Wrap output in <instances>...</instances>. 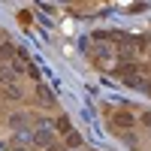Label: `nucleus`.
I'll use <instances>...</instances> for the list:
<instances>
[{"label":"nucleus","instance_id":"nucleus-2","mask_svg":"<svg viewBox=\"0 0 151 151\" xmlns=\"http://www.w3.org/2000/svg\"><path fill=\"white\" fill-rule=\"evenodd\" d=\"M136 70H139V67H136L133 60H127V64H118V67H115V73L121 76V79H127V82L136 79Z\"/></svg>","mask_w":151,"mask_h":151},{"label":"nucleus","instance_id":"nucleus-10","mask_svg":"<svg viewBox=\"0 0 151 151\" xmlns=\"http://www.w3.org/2000/svg\"><path fill=\"white\" fill-rule=\"evenodd\" d=\"M94 36H97V40H118V36L109 33V30H100V33H94Z\"/></svg>","mask_w":151,"mask_h":151},{"label":"nucleus","instance_id":"nucleus-15","mask_svg":"<svg viewBox=\"0 0 151 151\" xmlns=\"http://www.w3.org/2000/svg\"><path fill=\"white\" fill-rule=\"evenodd\" d=\"M48 151H64V148H60V145H52V148H48Z\"/></svg>","mask_w":151,"mask_h":151},{"label":"nucleus","instance_id":"nucleus-14","mask_svg":"<svg viewBox=\"0 0 151 151\" xmlns=\"http://www.w3.org/2000/svg\"><path fill=\"white\" fill-rule=\"evenodd\" d=\"M12 151H27V148H24V145H12Z\"/></svg>","mask_w":151,"mask_h":151},{"label":"nucleus","instance_id":"nucleus-9","mask_svg":"<svg viewBox=\"0 0 151 151\" xmlns=\"http://www.w3.org/2000/svg\"><path fill=\"white\" fill-rule=\"evenodd\" d=\"M0 55H3V58H12L15 52H12V45H9V42H3V45H0Z\"/></svg>","mask_w":151,"mask_h":151},{"label":"nucleus","instance_id":"nucleus-1","mask_svg":"<svg viewBox=\"0 0 151 151\" xmlns=\"http://www.w3.org/2000/svg\"><path fill=\"white\" fill-rule=\"evenodd\" d=\"M33 145H36V148H52V145H55V133L45 130V127H40V130L33 133Z\"/></svg>","mask_w":151,"mask_h":151},{"label":"nucleus","instance_id":"nucleus-13","mask_svg":"<svg viewBox=\"0 0 151 151\" xmlns=\"http://www.w3.org/2000/svg\"><path fill=\"white\" fill-rule=\"evenodd\" d=\"M142 124H145V127H151V112H142Z\"/></svg>","mask_w":151,"mask_h":151},{"label":"nucleus","instance_id":"nucleus-11","mask_svg":"<svg viewBox=\"0 0 151 151\" xmlns=\"http://www.w3.org/2000/svg\"><path fill=\"white\" fill-rule=\"evenodd\" d=\"M58 130H64V133H70V121H67V118H58Z\"/></svg>","mask_w":151,"mask_h":151},{"label":"nucleus","instance_id":"nucleus-8","mask_svg":"<svg viewBox=\"0 0 151 151\" xmlns=\"http://www.w3.org/2000/svg\"><path fill=\"white\" fill-rule=\"evenodd\" d=\"M9 124H12V127H24V124H27V118H24V115H9Z\"/></svg>","mask_w":151,"mask_h":151},{"label":"nucleus","instance_id":"nucleus-3","mask_svg":"<svg viewBox=\"0 0 151 151\" xmlns=\"http://www.w3.org/2000/svg\"><path fill=\"white\" fill-rule=\"evenodd\" d=\"M136 124V118L130 115V112H115V127H124V130H130Z\"/></svg>","mask_w":151,"mask_h":151},{"label":"nucleus","instance_id":"nucleus-4","mask_svg":"<svg viewBox=\"0 0 151 151\" xmlns=\"http://www.w3.org/2000/svg\"><path fill=\"white\" fill-rule=\"evenodd\" d=\"M79 148H82V136L76 130H70L67 133V151H79Z\"/></svg>","mask_w":151,"mask_h":151},{"label":"nucleus","instance_id":"nucleus-12","mask_svg":"<svg viewBox=\"0 0 151 151\" xmlns=\"http://www.w3.org/2000/svg\"><path fill=\"white\" fill-rule=\"evenodd\" d=\"M94 52H97V58H100V60H106V58H109V48H103V45L94 48Z\"/></svg>","mask_w":151,"mask_h":151},{"label":"nucleus","instance_id":"nucleus-7","mask_svg":"<svg viewBox=\"0 0 151 151\" xmlns=\"http://www.w3.org/2000/svg\"><path fill=\"white\" fill-rule=\"evenodd\" d=\"M6 97H9V100H18V97H21V88H18V85H6Z\"/></svg>","mask_w":151,"mask_h":151},{"label":"nucleus","instance_id":"nucleus-6","mask_svg":"<svg viewBox=\"0 0 151 151\" xmlns=\"http://www.w3.org/2000/svg\"><path fill=\"white\" fill-rule=\"evenodd\" d=\"M36 94H40V103H45V106L55 103V97H52V91H48L45 85H36Z\"/></svg>","mask_w":151,"mask_h":151},{"label":"nucleus","instance_id":"nucleus-5","mask_svg":"<svg viewBox=\"0 0 151 151\" xmlns=\"http://www.w3.org/2000/svg\"><path fill=\"white\" fill-rule=\"evenodd\" d=\"M0 85H15V73H12V67H0Z\"/></svg>","mask_w":151,"mask_h":151}]
</instances>
